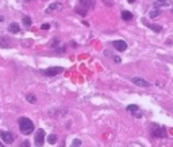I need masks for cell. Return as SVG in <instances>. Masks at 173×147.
Instances as JSON below:
<instances>
[{
  "mask_svg": "<svg viewBox=\"0 0 173 147\" xmlns=\"http://www.w3.org/2000/svg\"><path fill=\"white\" fill-rule=\"evenodd\" d=\"M0 147H7V146H4V144H3V143H0Z\"/></svg>",
  "mask_w": 173,
  "mask_h": 147,
  "instance_id": "f1b7e54d",
  "label": "cell"
},
{
  "mask_svg": "<svg viewBox=\"0 0 173 147\" xmlns=\"http://www.w3.org/2000/svg\"><path fill=\"white\" fill-rule=\"evenodd\" d=\"M80 4H81V7H84L85 10H88V8H92V7L96 4V2L95 0H80Z\"/></svg>",
  "mask_w": 173,
  "mask_h": 147,
  "instance_id": "9c48e42d",
  "label": "cell"
},
{
  "mask_svg": "<svg viewBox=\"0 0 173 147\" xmlns=\"http://www.w3.org/2000/svg\"><path fill=\"white\" fill-rule=\"evenodd\" d=\"M0 136H2L3 142H4L6 144H11V143L15 140V136L11 132H8V131H0Z\"/></svg>",
  "mask_w": 173,
  "mask_h": 147,
  "instance_id": "3957f363",
  "label": "cell"
},
{
  "mask_svg": "<svg viewBox=\"0 0 173 147\" xmlns=\"http://www.w3.org/2000/svg\"><path fill=\"white\" fill-rule=\"evenodd\" d=\"M31 23H33V22H31L30 16H23V24H25V26L29 27V26H31Z\"/></svg>",
  "mask_w": 173,
  "mask_h": 147,
  "instance_id": "ffe728a7",
  "label": "cell"
},
{
  "mask_svg": "<svg viewBox=\"0 0 173 147\" xmlns=\"http://www.w3.org/2000/svg\"><path fill=\"white\" fill-rule=\"evenodd\" d=\"M26 2H31V0H26Z\"/></svg>",
  "mask_w": 173,
  "mask_h": 147,
  "instance_id": "f546056e",
  "label": "cell"
},
{
  "mask_svg": "<svg viewBox=\"0 0 173 147\" xmlns=\"http://www.w3.org/2000/svg\"><path fill=\"white\" fill-rule=\"evenodd\" d=\"M131 82L138 85V86H142V88H147L150 86V82L149 81H146L145 78H142V77H133L131 78Z\"/></svg>",
  "mask_w": 173,
  "mask_h": 147,
  "instance_id": "277c9868",
  "label": "cell"
},
{
  "mask_svg": "<svg viewBox=\"0 0 173 147\" xmlns=\"http://www.w3.org/2000/svg\"><path fill=\"white\" fill-rule=\"evenodd\" d=\"M58 43H60V41L58 39H53L52 42H50V47H53V49H56L57 46H58Z\"/></svg>",
  "mask_w": 173,
  "mask_h": 147,
  "instance_id": "44dd1931",
  "label": "cell"
},
{
  "mask_svg": "<svg viewBox=\"0 0 173 147\" xmlns=\"http://www.w3.org/2000/svg\"><path fill=\"white\" fill-rule=\"evenodd\" d=\"M43 143H45V131L42 128H39L37 131V134H35V144L38 147H42Z\"/></svg>",
  "mask_w": 173,
  "mask_h": 147,
  "instance_id": "7a4b0ae2",
  "label": "cell"
},
{
  "mask_svg": "<svg viewBox=\"0 0 173 147\" xmlns=\"http://www.w3.org/2000/svg\"><path fill=\"white\" fill-rule=\"evenodd\" d=\"M161 15V11L158 8H154V10H152L150 12H149V16H150L152 19H154V18H158Z\"/></svg>",
  "mask_w": 173,
  "mask_h": 147,
  "instance_id": "4fadbf2b",
  "label": "cell"
},
{
  "mask_svg": "<svg viewBox=\"0 0 173 147\" xmlns=\"http://www.w3.org/2000/svg\"><path fill=\"white\" fill-rule=\"evenodd\" d=\"M126 109H127L128 112H135V113H137V112L139 111V107L137 105V104H131V105H127V107H126Z\"/></svg>",
  "mask_w": 173,
  "mask_h": 147,
  "instance_id": "5bb4252c",
  "label": "cell"
},
{
  "mask_svg": "<svg viewBox=\"0 0 173 147\" xmlns=\"http://www.w3.org/2000/svg\"><path fill=\"white\" fill-rule=\"evenodd\" d=\"M122 18H123L124 20H131V19H133V14L130 12V11H123V12H122Z\"/></svg>",
  "mask_w": 173,
  "mask_h": 147,
  "instance_id": "9a60e30c",
  "label": "cell"
},
{
  "mask_svg": "<svg viewBox=\"0 0 173 147\" xmlns=\"http://www.w3.org/2000/svg\"><path fill=\"white\" fill-rule=\"evenodd\" d=\"M62 70H64L62 68L56 66V68H49V69H46V70H43L42 73H43L45 76H48V77H53V76H56V74H60Z\"/></svg>",
  "mask_w": 173,
  "mask_h": 147,
  "instance_id": "5b68a950",
  "label": "cell"
},
{
  "mask_svg": "<svg viewBox=\"0 0 173 147\" xmlns=\"http://www.w3.org/2000/svg\"><path fill=\"white\" fill-rule=\"evenodd\" d=\"M153 135H154L156 138H165L166 136V131H165L164 127H154Z\"/></svg>",
  "mask_w": 173,
  "mask_h": 147,
  "instance_id": "52a82bcc",
  "label": "cell"
},
{
  "mask_svg": "<svg viewBox=\"0 0 173 147\" xmlns=\"http://www.w3.org/2000/svg\"><path fill=\"white\" fill-rule=\"evenodd\" d=\"M19 130L23 135H30L34 131V123L29 117H20L19 119Z\"/></svg>",
  "mask_w": 173,
  "mask_h": 147,
  "instance_id": "6da1fadb",
  "label": "cell"
},
{
  "mask_svg": "<svg viewBox=\"0 0 173 147\" xmlns=\"http://www.w3.org/2000/svg\"><path fill=\"white\" fill-rule=\"evenodd\" d=\"M0 47L2 49H8L10 47V41H8L7 37L0 35Z\"/></svg>",
  "mask_w": 173,
  "mask_h": 147,
  "instance_id": "8fae6325",
  "label": "cell"
},
{
  "mask_svg": "<svg viewBox=\"0 0 173 147\" xmlns=\"http://www.w3.org/2000/svg\"><path fill=\"white\" fill-rule=\"evenodd\" d=\"M19 24L18 23H15V22H12V23H10V26H8V31L11 33V34H18L19 33Z\"/></svg>",
  "mask_w": 173,
  "mask_h": 147,
  "instance_id": "7c38bea8",
  "label": "cell"
},
{
  "mask_svg": "<svg viewBox=\"0 0 173 147\" xmlns=\"http://www.w3.org/2000/svg\"><path fill=\"white\" fill-rule=\"evenodd\" d=\"M3 20H4V18H3L2 15H0V22H3Z\"/></svg>",
  "mask_w": 173,
  "mask_h": 147,
  "instance_id": "4316f807",
  "label": "cell"
},
{
  "mask_svg": "<svg viewBox=\"0 0 173 147\" xmlns=\"http://www.w3.org/2000/svg\"><path fill=\"white\" fill-rule=\"evenodd\" d=\"M41 28L42 30H49L50 28V24H49V23H43V24L41 26Z\"/></svg>",
  "mask_w": 173,
  "mask_h": 147,
  "instance_id": "603a6c76",
  "label": "cell"
},
{
  "mask_svg": "<svg viewBox=\"0 0 173 147\" xmlns=\"http://www.w3.org/2000/svg\"><path fill=\"white\" fill-rule=\"evenodd\" d=\"M26 100H27L30 104H35V103H37V97H35L33 93H29V95H27V96H26Z\"/></svg>",
  "mask_w": 173,
  "mask_h": 147,
  "instance_id": "2e32d148",
  "label": "cell"
},
{
  "mask_svg": "<svg viewBox=\"0 0 173 147\" xmlns=\"http://www.w3.org/2000/svg\"><path fill=\"white\" fill-rule=\"evenodd\" d=\"M80 146H81V140L80 139H74L72 143V147H80Z\"/></svg>",
  "mask_w": 173,
  "mask_h": 147,
  "instance_id": "7402d4cb",
  "label": "cell"
},
{
  "mask_svg": "<svg viewBox=\"0 0 173 147\" xmlns=\"http://www.w3.org/2000/svg\"><path fill=\"white\" fill-rule=\"evenodd\" d=\"M22 147H30V143H29V140H25L22 143Z\"/></svg>",
  "mask_w": 173,
  "mask_h": 147,
  "instance_id": "d4e9b609",
  "label": "cell"
},
{
  "mask_svg": "<svg viewBox=\"0 0 173 147\" xmlns=\"http://www.w3.org/2000/svg\"><path fill=\"white\" fill-rule=\"evenodd\" d=\"M127 2H128V3H134L135 0H127Z\"/></svg>",
  "mask_w": 173,
  "mask_h": 147,
  "instance_id": "83f0119b",
  "label": "cell"
},
{
  "mask_svg": "<svg viewBox=\"0 0 173 147\" xmlns=\"http://www.w3.org/2000/svg\"><path fill=\"white\" fill-rule=\"evenodd\" d=\"M172 12H173V10H172Z\"/></svg>",
  "mask_w": 173,
  "mask_h": 147,
  "instance_id": "4dcf8cb0",
  "label": "cell"
},
{
  "mask_svg": "<svg viewBox=\"0 0 173 147\" xmlns=\"http://www.w3.org/2000/svg\"><path fill=\"white\" fill-rule=\"evenodd\" d=\"M112 46L118 50V51H124V50L127 49V43H126L124 41H120V39L119 41H114Z\"/></svg>",
  "mask_w": 173,
  "mask_h": 147,
  "instance_id": "8992f818",
  "label": "cell"
},
{
  "mask_svg": "<svg viewBox=\"0 0 173 147\" xmlns=\"http://www.w3.org/2000/svg\"><path fill=\"white\" fill-rule=\"evenodd\" d=\"M48 142L50 143V144H54V143H57V135H49V138H48Z\"/></svg>",
  "mask_w": 173,
  "mask_h": 147,
  "instance_id": "d6986e66",
  "label": "cell"
},
{
  "mask_svg": "<svg viewBox=\"0 0 173 147\" xmlns=\"http://www.w3.org/2000/svg\"><path fill=\"white\" fill-rule=\"evenodd\" d=\"M172 3H170V0H157L156 2V6L158 7V6H170Z\"/></svg>",
  "mask_w": 173,
  "mask_h": 147,
  "instance_id": "e0dca14e",
  "label": "cell"
},
{
  "mask_svg": "<svg viewBox=\"0 0 173 147\" xmlns=\"http://www.w3.org/2000/svg\"><path fill=\"white\" fill-rule=\"evenodd\" d=\"M103 2H104V3H108L110 6H112V2H111V0H103Z\"/></svg>",
  "mask_w": 173,
  "mask_h": 147,
  "instance_id": "484cf974",
  "label": "cell"
},
{
  "mask_svg": "<svg viewBox=\"0 0 173 147\" xmlns=\"http://www.w3.org/2000/svg\"><path fill=\"white\" fill-rule=\"evenodd\" d=\"M76 12L80 14L81 16H85V15H87V10L84 8V7H76Z\"/></svg>",
  "mask_w": 173,
  "mask_h": 147,
  "instance_id": "ac0fdd59",
  "label": "cell"
},
{
  "mask_svg": "<svg viewBox=\"0 0 173 147\" xmlns=\"http://www.w3.org/2000/svg\"><path fill=\"white\" fill-rule=\"evenodd\" d=\"M56 10H61V3L56 2V3H53V4H50L49 8H46L45 12L46 14H50V12H53V11H56Z\"/></svg>",
  "mask_w": 173,
  "mask_h": 147,
  "instance_id": "30bf717a",
  "label": "cell"
},
{
  "mask_svg": "<svg viewBox=\"0 0 173 147\" xmlns=\"http://www.w3.org/2000/svg\"><path fill=\"white\" fill-rule=\"evenodd\" d=\"M114 61H115V64H120V61H122V58L120 57H116V55H114Z\"/></svg>",
  "mask_w": 173,
  "mask_h": 147,
  "instance_id": "cb8c5ba5",
  "label": "cell"
},
{
  "mask_svg": "<svg viewBox=\"0 0 173 147\" xmlns=\"http://www.w3.org/2000/svg\"><path fill=\"white\" fill-rule=\"evenodd\" d=\"M142 22H143V24H145V26H147L150 30H153V31H156V33H161V31H162V27L158 26V24H153V23H149V22L146 20V19H143Z\"/></svg>",
  "mask_w": 173,
  "mask_h": 147,
  "instance_id": "ba28073f",
  "label": "cell"
}]
</instances>
